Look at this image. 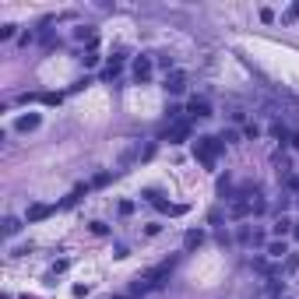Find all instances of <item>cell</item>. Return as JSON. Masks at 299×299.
<instances>
[{"label":"cell","mask_w":299,"mask_h":299,"mask_svg":"<svg viewBox=\"0 0 299 299\" xmlns=\"http://www.w3.org/2000/svg\"><path fill=\"white\" fill-rule=\"evenodd\" d=\"M222 148H226V144H222V137H197V141H194V159H197L204 169H215Z\"/></svg>","instance_id":"6da1fadb"},{"label":"cell","mask_w":299,"mask_h":299,"mask_svg":"<svg viewBox=\"0 0 299 299\" xmlns=\"http://www.w3.org/2000/svg\"><path fill=\"white\" fill-rule=\"evenodd\" d=\"M173 268H176V257H169V260H162V264L159 268H152V271H148L141 282L148 285V289H159V285H166V278L173 275Z\"/></svg>","instance_id":"7a4b0ae2"},{"label":"cell","mask_w":299,"mask_h":299,"mask_svg":"<svg viewBox=\"0 0 299 299\" xmlns=\"http://www.w3.org/2000/svg\"><path fill=\"white\" fill-rule=\"evenodd\" d=\"M144 197H148V201H152V204H155V208H159L162 215H183V211H186V204H169V201H162V197H159L155 190H148Z\"/></svg>","instance_id":"3957f363"},{"label":"cell","mask_w":299,"mask_h":299,"mask_svg":"<svg viewBox=\"0 0 299 299\" xmlns=\"http://www.w3.org/2000/svg\"><path fill=\"white\" fill-rule=\"evenodd\" d=\"M166 92H169V95H183V92H186V74H183V70L166 74Z\"/></svg>","instance_id":"277c9868"},{"label":"cell","mask_w":299,"mask_h":299,"mask_svg":"<svg viewBox=\"0 0 299 299\" xmlns=\"http://www.w3.org/2000/svg\"><path fill=\"white\" fill-rule=\"evenodd\" d=\"M186 137H190V120L173 123V127H169V134H166V141H169V144H179V141H186Z\"/></svg>","instance_id":"5b68a950"},{"label":"cell","mask_w":299,"mask_h":299,"mask_svg":"<svg viewBox=\"0 0 299 299\" xmlns=\"http://www.w3.org/2000/svg\"><path fill=\"white\" fill-rule=\"evenodd\" d=\"M152 70H155L152 57H137L134 60V81H148V78H152Z\"/></svg>","instance_id":"8992f818"},{"label":"cell","mask_w":299,"mask_h":299,"mask_svg":"<svg viewBox=\"0 0 299 299\" xmlns=\"http://www.w3.org/2000/svg\"><path fill=\"white\" fill-rule=\"evenodd\" d=\"M39 123H43V117H39V113H25V117H18V120H14V130H18V134H28V130L39 127Z\"/></svg>","instance_id":"52a82bcc"},{"label":"cell","mask_w":299,"mask_h":299,"mask_svg":"<svg viewBox=\"0 0 299 299\" xmlns=\"http://www.w3.org/2000/svg\"><path fill=\"white\" fill-rule=\"evenodd\" d=\"M53 211H57L53 204H32V208L25 211V218H28V222H43V218H50Z\"/></svg>","instance_id":"ba28073f"},{"label":"cell","mask_w":299,"mask_h":299,"mask_svg":"<svg viewBox=\"0 0 299 299\" xmlns=\"http://www.w3.org/2000/svg\"><path fill=\"white\" fill-rule=\"evenodd\" d=\"M292 226H296L292 218H285V215H278V222H275V226H271V233H275V239H285V236H292Z\"/></svg>","instance_id":"9c48e42d"},{"label":"cell","mask_w":299,"mask_h":299,"mask_svg":"<svg viewBox=\"0 0 299 299\" xmlns=\"http://www.w3.org/2000/svg\"><path fill=\"white\" fill-rule=\"evenodd\" d=\"M186 113H190V117H211V102L208 99H190Z\"/></svg>","instance_id":"30bf717a"},{"label":"cell","mask_w":299,"mask_h":299,"mask_svg":"<svg viewBox=\"0 0 299 299\" xmlns=\"http://www.w3.org/2000/svg\"><path fill=\"white\" fill-rule=\"evenodd\" d=\"M250 211H253V201H239V197H236V201L229 204V215H233V218H243V215H250Z\"/></svg>","instance_id":"8fae6325"},{"label":"cell","mask_w":299,"mask_h":299,"mask_svg":"<svg viewBox=\"0 0 299 299\" xmlns=\"http://www.w3.org/2000/svg\"><path fill=\"white\" fill-rule=\"evenodd\" d=\"M201 243H204V233L201 229H190V233L183 236V250H197Z\"/></svg>","instance_id":"7c38bea8"},{"label":"cell","mask_w":299,"mask_h":299,"mask_svg":"<svg viewBox=\"0 0 299 299\" xmlns=\"http://www.w3.org/2000/svg\"><path fill=\"white\" fill-rule=\"evenodd\" d=\"M264 253H268V257H278V260H282V257H289V246H285V239H271Z\"/></svg>","instance_id":"4fadbf2b"},{"label":"cell","mask_w":299,"mask_h":299,"mask_svg":"<svg viewBox=\"0 0 299 299\" xmlns=\"http://www.w3.org/2000/svg\"><path fill=\"white\" fill-rule=\"evenodd\" d=\"M85 194H88V186H74V190H70V194L63 197V204H60V208H74V204H78V201H81Z\"/></svg>","instance_id":"5bb4252c"},{"label":"cell","mask_w":299,"mask_h":299,"mask_svg":"<svg viewBox=\"0 0 299 299\" xmlns=\"http://www.w3.org/2000/svg\"><path fill=\"white\" fill-rule=\"evenodd\" d=\"M292 21H299V0H292V4L282 11V25H292Z\"/></svg>","instance_id":"9a60e30c"},{"label":"cell","mask_w":299,"mask_h":299,"mask_svg":"<svg viewBox=\"0 0 299 299\" xmlns=\"http://www.w3.org/2000/svg\"><path fill=\"white\" fill-rule=\"evenodd\" d=\"M120 70H123V57L117 53L113 60H109V67H106V78H117V74H120Z\"/></svg>","instance_id":"2e32d148"},{"label":"cell","mask_w":299,"mask_h":299,"mask_svg":"<svg viewBox=\"0 0 299 299\" xmlns=\"http://www.w3.org/2000/svg\"><path fill=\"white\" fill-rule=\"evenodd\" d=\"M282 271H285V275H292V271H299V253H289V257H285V264H282Z\"/></svg>","instance_id":"e0dca14e"},{"label":"cell","mask_w":299,"mask_h":299,"mask_svg":"<svg viewBox=\"0 0 299 299\" xmlns=\"http://www.w3.org/2000/svg\"><path fill=\"white\" fill-rule=\"evenodd\" d=\"M18 229H21V222H18V218H4V233H7V236H14Z\"/></svg>","instance_id":"ac0fdd59"},{"label":"cell","mask_w":299,"mask_h":299,"mask_svg":"<svg viewBox=\"0 0 299 299\" xmlns=\"http://www.w3.org/2000/svg\"><path fill=\"white\" fill-rule=\"evenodd\" d=\"M81 63H85V67H95V63H99V53H95V50H88V53L81 57Z\"/></svg>","instance_id":"d6986e66"},{"label":"cell","mask_w":299,"mask_h":299,"mask_svg":"<svg viewBox=\"0 0 299 299\" xmlns=\"http://www.w3.org/2000/svg\"><path fill=\"white\" fill-rule=\"evenodd\" d=\"M0 39H14V25H0Z\"/></svg>","instance_id":"ffe728a7"},{"label":"cell","mask_w":299,"mask_h":299,"mask_svg":"<svg viewBox=\"0 0 299 299\" xmlns=\"http://www.w3.org/2000/svg\"><path fill=\"white\" fill-rule=\"evenodd\" d=\"M271 134H275V137H282V141H285V137H292V134L282 127V123H275V127H271Z\"/></svg>","instance_id":"44dd1931"},{"label":"cell","mask_w":299,"mask_h":299,"mask_svg":"<svg viewBox=\"0 0 299 299\" xmlns=\"http://www.w3.org/2000/svg\"><path fill=\"white\" fill-rule=\"evenodd\" d=\"M260 21H275V11L271 7H260Z\"/></svg>","instance_id":"7402d4cb"},{"label":"cell","mask_w":299,"mask_h":299,"mask_svg":"<svg viewBox=\"0 0 299 299\" xmlns=\"http://www.w3.org/2000/svg\"><path fill=\"white\" fill-rule=\"evenodd\" d=\"M285 186H289V190H296V194H299V176H289V179H285Z\"/></svg>","instance_id":"603a6c76"},{"label":"cell","mask_w":299,"mask_h":299,"mask_svg":"<svg viewBox=\"0 0 299 299\" xmlns=\"http://www.w3.org/2000/svg\"><path fill=\"white\" fill-rule=\"evenodd\" d=\"M134 211V201H120V215H130Z\"/></svg>","instance_id":"cb8c5ba5"},{"label":"cell","mask_w":299,"mask_h":299,"mask_svg":"<svg viewBox=\"0 0 299 299\" xmlns=\"http://www.w3.org/2000/svg\"><path fill=\"white\" fill-rule=\"evenodd\" d=\"M289 144H292V148H296V152H299V130H296V134L289 137Z\"/></svg>","instance_id":"d4e9b609"},{"label":"cell","mask_w":299,"mask_h":299,"mask_svg":"<svg viewBox=\"0 0 299 299\" xmlns=\"http://www.w3.org/2000/svg\"><path fill=\"white\" fill-rule=\"evenodd\" d=\"M292 236H296V239H299V222H296V226H292Z\"/></svg>","instance_id":"484cf974"},{"label":"cell","mask_w":299,"mask_h":299,"mask_svg":"<svg viewBox=\"0 0 299 299\" xmlns=\"http://www.w3.org/2000/svg\"><path fill=\"white\" fill-rule=\"evenodd\" d=\"M296 204H299V194H296Z\"/></svg>","instance_id":"4316f807"},{"label":"cell","mask_w":299,"mask_h":299,"mask_svg":"<svg viewBox=\"0 0 299 299\" xmlns=\"http://www.w3.org/2000/svg\"><path fill=\"white\" fill-rule=\"evenodd\" d=\"M117 299H127V296H117Z\"/></svg>","instance_id":"83f0119b"}]
</instances>
